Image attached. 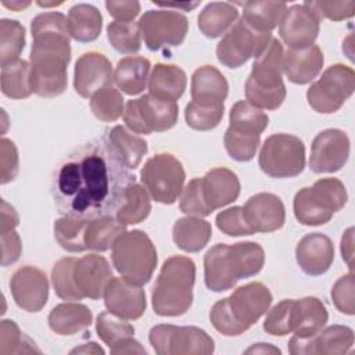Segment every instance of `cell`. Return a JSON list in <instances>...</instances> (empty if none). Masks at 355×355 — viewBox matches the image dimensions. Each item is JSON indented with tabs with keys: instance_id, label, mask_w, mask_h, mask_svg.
I'll list each match as a JSON object with an SVG mask.
<instances>
[{
	"instance_id": "1",
	"label": "cell",
	"mask_w": 355,
	"mask_h": 355,
	"mask_svg": "<svg viewBox=\"0 0 355 355\" xmlns=\"http://www.w3.org/2000/svg\"><path fill=\"white\" fill-rule=\"evenodd\" d=\"M135 175L105 137L72 151L57 168L51 194L64 216L94 219L115 216Z\"/></svg>"
},
{
	"instance_id": "2",
	"label": "cell",
	"mask_w": 355,
	"mask_h": 355,
	"mask_svg": "<svg viewBox=\"0 0 355 355\" xmlns=\"http://www.w3.org/2000/svg\"><path fill=\"white\" fill-rule=\"evenodd\" d=\"M32 90L40 97H57L67 89V68L71 61L68 18L57 11L42 12L31 24Z\"/></svg>"
},
{
	"instance_id": "3",
	"label": "cell",
	"mask_w": 355,
	"mask_h": 355,
	"mask_svg": "<svg viewBox=\"0 0 355 355\" xmlns=\"http://www.w3.org/2000/svg\"><path fill=\"white\" fill-rule=\"evenodd\" d=\"M265 262L263 248L255 241L216 244L204 255V282L215 293L233 288L239 280L255 276Z\"/></svg>"
},
{
	"instance_id": "4",
	"label": "cell",
	"mask_w": 355,
	"mask_h": 355,
	"mask_svg": "<svg viewBox=\"0 0 355 355\" xmlns=\"http://www.w3.org/2000/svg\"><path fill=\"white\" fill-rule=\"evenodd\" d=\"M196 263L189 257H169L161 266L151 293L153 309L158 316H180L193 304Z\"/></svg>"
},
{
	"instance_id": "5",
	"label": "cell",
	"mask_w": 355,
	"mask_h": 355,
	"mask_svg": "<svg viewBox=\"0 0 355 355\" xmlns=\"http://www.w3.org/2000/svg\"><path fill=\"white\" fill-rule=\"evenodd\" d=\"M283 46L272 37L265 51L255 58L245 82L247 101L259 110L279 108L287 94L283 82Z\"/></svg>"
},
{
	"instance_id": "6",
	"label": "cell",
	"mask_w": 355,
	"mask_h": 355,
	"mask_svg": "<svg viewBox=\"0 0 355 355\" xmlns=\"http://www.w3.org/2000/svg\"><path fill=\"white\" fill-rule=\"evenodd\" d=\"M269 116L247 100L237 101L229 114V128L223 143L230 158L239 162L251 161L259 146L261 133L266 129Z\"/></svg>"
},
{
	"instance_id": "7",
	"label": "cell",
	"mask_w": 355,
	"mask_h": 355,
	"mask_svg": "<svg viewBox=\"0 0 355 355\" xmlns=\"http://www.w3.org/2000/svg\"><path fill=\"white\" fill-rule=\"evenodd\" d=\"M348 194L344 183L336 178H323L312 187L297 191L293 209L297 220L305 226L327 223L347 204Z\"/></svg>"
},
{
	"instance_id": "8",
	"label": "cell",
	"mask_w": 355,
	"mask_h": 355,
	"mask_svg": "<svg viewBox=\"0 0 355 355\" xmlns=\"http://www.w3.org/2000/svg\"><path fill=\"white\" fill-rule=\"evenodd\" d=\"M111 258L116 272L139 286L150 282L158 262L155 245L141 230H130L119 236L112 245Z\"/></svg>"
},
{
	"instance_id": "9",
	"label": "cell",
	"mask_w": 355,
	"mask_h": 355,
	"mask_svg": "<svg viewBox=\"0 0 355 355\" xmlns=\"http://www.w3.org/2000/svg\"><path fill=\"white\" fill-rule=\"evenodd\" d=\"M258 164L261 171L270 178H294L305 168V146L297 136L272 135L262 144Z\"/></svg>"
},
{
	"instance_id": "10",
	"label": "cell",
	"mask_w": 355,
	"mask_h": 355,
	"mask_svg": "<svg viewBox=\"0 0 355 355\" xmlns=\"http://www.w3.org/2000/svg\"><path fill=\"white\" fill-rule=\"evenodd\" d=\"M140 179L154 201L171 205L183 190L186 172L176 157L159 153L146 161Z\"/></svg>"
},
{
	"instance_id": "11",
	"label": "cell",
	"mask_w": 355,
	"mask_h": 355,
	"mask_svg": "<svg viewBox=\"0 0 355 355\" xmlns=\"http://www.w3.org/2000/svg\"><path fill=\"white\" fill-rule=\"evenodd\" d=\"M148 341L158 355H209L215 349L211 336L196 326L157 324Z\"/></svg>"
},
{
	"instance_id": "12",
	"label": "cell",
	"mask_w": 355,
	"mask_h": 355,
	"mask_svg": "<svg viewBox=\"0 0 355 355\" xmlns=\"http://www.w3.org/2000/svg\"><path fill=\"white\" fill-rule=\"evenodd\" d=\"M355 72L344 64L329 67L306 90L308 104L320 114H333L352 96Z\"/></svg>"
},
{
	"instance_id": "13",
	"label": "cell",
	"mask_w": 355,
	"mask_h": 355,
	"mask_svg": "<svg viewBox=\"0 0 355 355\" xmlns=\"http://www.w3.org/2000/svg\"><path fill=\"white\" fill-rule=\"evenodd\" d=\"M178 112L176 101L158 98L148 93L126 103L123 121L132 132L150 135L173 128L178 122Z\"/></svg>"
},
{
	"instance_id": "14",
	"label": "cell",
	"mask_w": 355,
	"mask_h": 355,
	"mask_svg": "<svg viewBox=\"0 0 355 355\" xmlns=\"http://www.w3.org/2000/svg\"><path fill=\"white\" fill-rule=\"evenodd\" d=\"M270 40L272 32L257 31L240 18L218 43V61L227 68H239L250 58H258Z\"/></svg>"
},
{
	"instance_id": "15",
	"label": "cell",
	"mask_w": 355,
	"mask_h": 355,
	"mask_svg": "<svg viewBox=\"0 0 355 355\" xmlns=\"http://www.w3.org/2000/svg\"><path fill=\"white\" fill-rule=\"evenodd\" d=\"M139 28L148 50L180 46L187 35V18L171 10H148L139 19Z\"/></svg>"
},
{
	"instance_id": "16",
	"label": "cell",
	"mask_w": 355,
	"mask_h": 355,
	"mask_svg": "<svg viewBox=\"0 0 355 355\" xmlns=\"http://www.w3.org/2000/svg\"><path fill=\"white\" fill-rule=\"evenodd\" d=\"M349 148V137L344 130H322L315 136L311 146V171L315 173H333L340 171L348 161Z\"/></svg>"
},
{
	"instance_id": "17",
	"label": "cell",
	"mask_w": 355,
	"mask_h": 355,
	"mask_svg": "<svg viewBox=\"0 0 355 355\" xmlns=\"http://www.w3.org/2000/svg\"><path fill=\"white\" fill-rule=\"evenodd\" d=\"M320 17L306 3L287 7L279 24V33L288 49L312 46L318 37Z\"/></svg>"
},
{
	"instance_id": "18",
	"label": "cell",
	"mask_w": 355,
	"mask_h": 355,
	"mask_svg": "<svg viewBox=\"0 0 355 355\" xmlns=\"http://www.w3.org/2000/svg\"><path fill=\"white\" fill-rule=\"evenodd\" d=\"M226 304L236 322L247 331L266 313L272 304V294L263 283L252 282L237 287L226 297Z\"/></svg>"
},
{
	"instance_id": "19",
	"label": "cell",
	"mask_w": 355,
	"mask_h": 355,
	"mask_svg": "<svg viewBox=\"0 0 355 355\" xmlns=\"http://www.w3.org/2000/svg\"><path fill=\"white\" fill-rule=\"evenodd\" d=\"M354 345V331L348 326L333 324L320 330L309 338L291 337L288 351L293 355L322 354V355H343L349 352Z\"/></svg>"
},
{
	"instance_id": "20",
	"label": "cell",
	"mask_w": 355,
	"mask_h": 355,
	"mask_svg": "<svg viewBox=\"0 0 355 355\" xmlns=\"http://www.w3.org/2000/svg\"><path fill=\"white\" fill-rule=\"evenodd\" d=\"M10 290L19 308L26 312H39L49 298L47 276L36 266H22L11 276Z\"/></svg>"
},
{
	"instance_id": "21",
	"label": "cell",
	"mask_w": 355,
	"mask_h": 355,
	"mask_svg": "<svg viewBox=\"0 0 355 355\" xmlns=\"http://www.w3.org/2000/svg\"><path fill=\"white\" fill-rule=\"evenodd\" d=\"M112 65L104 54L89 51L78 58L73 71V89L80 97H92L100 89L112 85Z\"/></svg>"
},
{
	"instance_id": "22",
	"label": "cell",
	"mask_w": 355,
	"mask_h": 355,
	"mask_svg": "<svg viewBox=\"0 0 355 355\" xmlns=\"http://www.w3.org/2000/svg\"><path fill=\"white\" fill-rule=\"evenodd\" d=\"M103 297L107 311L126 320H136L146 312L144 290L125 277H112Z\"/></svg>"
},
{
	"instance_id": "23",
	"label": "cell",
	"mask_w": 355,
	"mask_h": 355,
	"mask_svg": "<svg viewBox=\"0 0 355 355\" xmlns=\"http://www.w3.org/2000/svg\"><path fill=\"white\" fill-rule=\"evenodd\" d=\"M243 215L254 233H269L280 229L286 220L283 201L272 193L251 196L244 207Z\"/></svg>"
},
{
	"instance_id": "24",
	"label": "cell",
	"mask_w": 355,
	"mask_h": 355,
	"mask_svg": "<svg viewBox=\"0 0 355 355\" xmlns=\"http://www.w3.org/2000/svg\"><path fill=\"white\" fill-rule=\"evenodd\" d=\"M108 261L97 254H89L76 261L73 280L83 298L98 300L104 295L108 282L112 279Z\"/></svg>"
},
{
	"instance_id": "25",
	"label": "cell",
	"mask_w": 355,
	"mask_h": 355,
	"mask_svg": "<svg viewBox=\"0 0 355 355\" xmlns=\"http://www.w3.org/2000/svg\"><path fill=\"white\" fill-rule=\"evenodd\" d=\"M295 259L304 273L320 276L330 269L334 261L333 241L326 234L309 233L298 241Z\"/></svg>"
},
{
	"instance_id": "26",
	"label": "cell",
	"mask_w": 355,
	"mask_h": 355,
	"mask_svg": "<svg viewBox=\"0 0 355 355\" xmlns=\"http://www.w3.org/2000/svg\"><path fill=\"white\" fill-rule=\"evenodd\" d=\"M201 194L207 208L214 212L237 200L240 194V180L227 168H214L200 178Z\"/></svg>"
},
{
	"instance_id": "27",
	"label": "cell",
	"mask_w": 355,
	"mask_h": 355,
	"mask_svg": "<svg viewBox=\"0 0 355 355\" xmlns=\"http://www.w3.org/2000/svg\"><path fill=\"white\" fill-rule=\"evenodd\" d=\"M229 85L219 69L204 65L191 76V101L204 107H225Z\"/></svg>"
},
{
	"instance_id": "28",
	"label": "cell",
	"mask_w": 355,
	"mask_h": 355,
	"mask_svg": "<svg viewBox=\"0 0 355 355\" xmlns=\"http://www.w3.org/2000/svg\"><path fill=\"white\" fill-rule=\"evenodd\" d=\"M323 64V53L316 44L298 50L287 49V51L283 53V72L290 82L297 85L312 82L322 71Z\"/></svg>"
},
{
	"instance_id": "29",
	"label": "cell",
	"mask_w": 355,
	"mask_h": 355,
	"mask_svg": "<svg viewBox=\"0 0 355 355\" xmlns=\"http://www.w3.org/2000/svg\"><path fill=\"white\" fill-rule=\"evenodd\" d=\"M92 311L78 302H64L55 305L49 313L50 329L60 336H72L92 324Z\"/></svg>"
},
{
	"instance_id": "30",
	"label": "cell",
	"mask_w": 355,
	"mask_h": 355,
	"mask_svg": "<svg viewBox=\"0 0 355 355\" xmlns=\"http://www.w3.org/2000/svg\"><path fill=\"white\" fill-rule=\"evenodd\" d=\"M187 76L184 71L173 64H155L148 78V92L158 98L176 101L186 89Z\"/></svg>"
},
{
	"instance_id": "31",
	"label": "cell",
	"mask_w": 355,
	"mask_h": 355,
	"mask_svg": "<svg viewBox=\"0 0 355 355\" xmlns=\"http://www.w3.org/2000/svg\"><path fill=\"white\" fill-rule=\"evenodd\" d=\"M212 229L209 222L200 216L179 218L172 227L173 243L186 252H198L209 241Z\"/></svg>"
},
{
	"instance_id": "32",
	"label": "cell",
	"mask_w": 355,
	"mask_h": 355,
	"mask_svg": "<svg viewBox=\"0 0 355 355\" xmlns=\"http://www.w3.org/2000/svg\"><path fill=\"white\" fill-rule=\"evenodd\" d=\"M150 61L144 57L129 55L118 61L114 71V82L118 89L129 96L139 94L144 90L150 72Z\"/></svg>"
},
{
	"instance_id": "33",
	"label": "cell",
	"mask_w": 355,
	"mask_h": 355,
	"mask_svg": "<svg viewBox=\"0 0 355 355\" xmlns=\"http://www.w3.org/2000/svg\"><path fill=\"white\" fill-rule=\"evenodd\" d=\"M68 28L71 37L80 43L96 40L103 28V17L97 7L79 3L71 7L68 12Z\"/></svg>"
},
{
	"instance_id": "34",
	"label": "cell",
	"mask_w": 355,
	"mask_h": 355,
	"mask_svg": "<svg viewBox=\"0 0 355 355\" xmlns=\"http://www.w3.org/2000/svg\"><path fill=\"white\" fill-rule=\"evenodd\" d=\"M105 139L128 169H136L148 150L146 140L130 133L121 125L107 130Z\"/></svg>"
},
{
	"instance_id": "35",
	"label": "cell",
	"mask_w": 355,
	"mask_h": 355,
	"mask_svg": "<svg viewBox=\"0 0 355 355\" xmlns=\"http://www.w3.org/2000/svg\"><path fill=\"white\" fill-rule=\"evenodd\" d=\"M239 17L237 8L232 3L212 1L207 4L198 15V29L209 39L219 37L233 26Z\"/></svg>"
},
{
	"instance_id": "36",
	"label": "cell",
	"mask_w": 355,
	"mask_h": 355,
	"mask_svg": "<svg viewBox=\"0 0 355 355\" xmlns=\"http://www.w3.org/2000/svg\"><path fill=\"white\" fill-rule=\"evenodd\" d=\"M126 232L125 225L116 219V216H100L89 219L85 243L87 250L107 251L112 248L114 243Z\"/></svg>"
},
{
	"instance_id": "37",
	"label": "cell",
	"mask_w": 355,
	"mask_h": 355,
	"mask_svg": "<svg viewBox=\"0 0 355 355\" xmlns=\"http://www.w3.org/2000/svg\"><path fill=\"white\" fill-rule=\"evenodd\" d=\"M329 319L324 304L316 297L297 300V322L294 336L309 338L319 333Z\"/></svg>"
},
{
	"instance_id": "38",
	"label": "cell",
	"mask_w": 355,
	"mask_h": 355,
	"mask_svg": "<svg viewBox=\"0 0 355 355\" xmlns=\"http://www.w3.org/2000/svg\"><path fill=\"white\" fill-rule=\"evenodd\" d=\"M287 10L284 1H247L243 4V19L257 31L272 32Z\"/></svg>"
},
{
	"instance_id": "39",
	"label": "cell",
	"mask_w": 355,
	"mask_h": 355,
	"mask_svg": "<svg viewBox=\"0 0 355 355\" xmlns=\"http://www.w3.org/2000/svg\"><path fill=\"white\" fill-rule=\"evenodd\" d=\"M1 92L4 96L15 100L29 97L32 90L31 64L25 60H17L1 67Z\"/></svg>"
},
{
	"instance_id": "40",
	"label": "cell",
	"mask_w": 355,
	"mask_h": 355,
	"mask_svg": "<svg viewBox=\"0 0 355 355\" xmlns=\"http://www.w3.org/2000/svg\"><path fill=\"white\" fill-rule=\"evenodd\" d=\"M151 211L150 194L141 184L133 183L128 187L123 202L116 211L115 216L119 222L126 225H136L143 222Z\"/></svg>"
},
{
	"instance_id": "41",
	"label": "cell",
	"mask_w": 355,
	"mask_h": 355,
	"mask_svg": "<svg viewBox=\"0 0 355 355\" xmlns=\"http://www.w3.org/2000/svg\"><path fill=\"white\" fill-rule=\"evenodd\" d=\"M89 219L62 216L54 222V237L57 243L69 252H82L86 248L85 234Z\"/></svg>"
},
{
	"instance_id": "42",
	"label": "cell",
	"mask_w": 355,
	"mask_h": 355,
	"mask_svg": "<svg viewBox=\"0 0 355 355\" xmlns=\"http://www.w3.org/2000/svg\"><path fill=\"white\" fill-rule=\"evenodd\" d=\"M25 46V28L15 19L0 21V64L7 65L19 60Z\"/></svg>"
},
{
	"instance_id": "43",
	"label": "cell",
	"mask_w": 355,
	"mask_h": 355,
	"mask_svg": "<svg viewBox=\"0 0 355 355\" xmlns=\"http://www.w3.org/2000/svg\"><path fill=\"white\" fill-rule=\"evenodd\" d=\"M107 37L111 46L122 54H135L141 47V32L137 22L114 21L107 26Z\"/></svg>"
},
{
	"instance_id": "44",
	"label": "cell",
	"mask_w": 355,
	"mask_h": 355,
	"mask_svg": "<svg viewBox=\"0 0 355 355\" xmlns=\"http://www.w3.org/2000/svg\"><path fill=\"white\" fill-rule=\"evenodd\" d=\"M90 110L97 119L114 122L125 111L123 97L116 87L108 85L90 97Z\"/></svg>"
},
{
	"instance_id": "45",
	"label": "cell",
	"mask_w": 355,
	"mask_h": 355,
	"mask_svg": "<svg viewBox=\"0 0 355 355\" xmlns=\"http://www.w3.org/2000/svg\"><path fill=\"white\" fill-rule=\"evenodd\" d=\"M297 300H283L276 304L263 320V330L270 336H286L295 329Z\"/></svg>"
},
{
	"instance_id": "46",
	"label": "cell",
	"mask_w": 355,
	"mask_h": 355,
	"mask_svg": "<svg viewBox=\"0 0 355 355\" xmlns=\"http://www.w3.org/2000/svg\"><path fill=\"white\" fill-rule=\"evenodd\" d=\"M96 331L103 343L110 348L125 338L135 336V327L126 319L105 311L98 313L96 319Z\"/></svg>"
},
{
	"instance_id": "47",
	"label": "cell",
	"mask_w": 355,
	"mask_h": 355,
	"mask_svg": "<svg viewBox=\"0 0 355 355\" xmlns=\"http://www.w3.org/2000/svg\"><path fill=\"white\" fill-rule=\"evenodd\" d=\"M76 261L78 259L73 257H67L57 261L55 265L53 266L51 282H53L55 294L61 300H67V301L83 300L73 280V268Z\"/></svg>"
},
{
	"instance_id": "48",
	"label": "cell",
	"mask_w": 355,
	"mask_h": 355,
	"mask_svg": "<svg viewBox=\"0 0 355 355\" xmlns=\"http://www.w3.org/2000/svg\"><path fill=\"white\" fill-rule=\"evenodd\" d=\"M40 354L35 343L25 336L18 324L11 319H4L0 323V355L12 354Z\"/></svg>"
},
{
	"instance_id": "49",
	"label": "cell",
	"mask_w": 355,
	"mask_h": 355,
	"mask_svg": "<svg viewBox=\"0 0 355 355\" xmlns=\"http://www.w3.org/2000/svg\"><path fill=\"white\" fill-rule=\"evenodd\" d=\"M225 107H204L190 101L184 110L186 123L200 132L211 130L219 125L223 118Z\"/></svg>"
},
{
	"instance_id": "50",
	"label": "cell",
	"mask_w": 355,
	"mask_h": 355,
	"mask_svg": "<svg viewBox=\"0 0 355 355\" xmlns=\"http://www.w3.org/2000/svg\"><path fill=\"white\" fill-rule=\"evenodd\" d=\"M218 229L232 237L236 236H248L254 234V230L248 226L243 215V207H232L225 211H220L216 215Z\"/></svg>"
},
{
	"instance_id": "51",
	"label": "cell",
	"mask_w": 355,
	"mask_h": 355,
	"mask_svg": "<svg viewBox=\"0 0 355 355\" xmlns=\"http://www.w3.org/2000/svg\"><path fill=\"white\" fill-rule=\"evenodd\" d=\"M180 197V211L187 216H208L212 212L207 208L200 186V178L189 182V184L182 190Z\"/></svg>"
},
{
	"instance_id": "52",
	"label": "cell",
	"mask_w": 355,
	"mask_h": 355,
	"mask_svg": "<svg viewBox=\"0 0 355 355\" xmlns=\"http://www.w3.org/2000/svg\"><path fill=\"white\" fill-rule=\"evenodd\" d=\"M354 287H355V277L354 270L341 276L331 288V300L334 306L345 315H354Z\"/></svg>"
},
{
	"instance_id": "53",
	"label": "cell",
	"mask_w": 355,
	"mask_h": 355,
	"mask_svg": "<svg viewBox=\"0 0 355 355\" xmlns=\"http://www.w3.org/2000/svg\"><path fill=\"white\" fill-rule=\"evenodd\" d=\"M209 319L212 326L223 336L233 337V336H240L245 331L230 313L226 304V298H222L214 304L209 312Z\"/></svg>"
},
{
	"instance_id": "54",
	"label": "cell",
	"mask_w": 355,
	"mask_h": 355,
	"mask_svg": "<svg viewBox=\"0 0 355 355\" xmlns=\"http://www.w3.org/2000/svg\"><path fill=\"white\" fill-rule=\"evenodd\" d=\"M318 15L322 18H327L331 21H341L351 18L355 14V1L354 0H344V1H305Z\"/></svg>"
},
{
	"instance_id": "55",
	"label": "cell",
	"mask_w": 355,
	"mask_h": 355,
	"mask_svg": "<svg viewBox=\"0 0 355 355\" xmlns=\"http://www.w3.org/2000/svg\"><path fill=\"white\" fill-rule=\"evenodd\" d=\"M18 165H19V158H18V150H17L15 144L10 139L3 137L0 140V166H1L0 182H1V184L11 182L17 176Z\"/></svg>"
},
{
	"instance_id": "56",
	"label": "cell",
	"mask_w": 355,
	"mask_h": 355,
	"mask_svg": "<svg viewBox=\"0 0 355 355\" xmlns=\"http://www.w3.org/2000/svg\"><path fill=\"white\" fill-rule=\"evenodd\" d=\"M1 266H8L18 261L22 252V243L15 230L1 233Z\"/></svg>"
},
{
	"instance_id": "57",
	"label": "cell",
	"mask_w": 355,
	"mask_h": 355,
	"mask_svg": "<svg viewBox=\"0 0 355 355\" xmlns=\"http://www.w3.org/2000/svg\"><path fill=\"white\" fill-rule=\"evenodd\" d=\"M105 8L115 21L129 22L133 21L140 12V3L139 1H105Z\"/></svg>"
},
{
	"instance_id": "58",
	"label": "cell",
	"mask_w": 355,
	"mask_h": 355,
	"mask_svg": "<svg viewBox=\"0 0 355 355\" xmlns=\"http://www.w3.org/2000/svg\"><path fill=\"white\" fill-rule=\"evenodd\" d=\"M19 223V218L14 207H11L7 201L1 200V222H0V234L14 230Z\"/></svg>"
},
{
	"instance_id": "59",
	"label": "cell",
	"mask_w": 355,
	"mask_h": 355,
	"mask_svg": "<svg viewBox=\"0 0 355 355\" xmlns=\"http://www.w3.org/2000/svg\"><path fill=\"white\" fill-rule=\"evenodd\" d=\"M110 352L114 355H123V354H147V351L144 349V347H141V344L135 340L133 337L125 338L121 343L115 344L114 347L110 348Z\"/></svg>"
},
{
	"instance_id": "60",
	"label": "cell",
	"mask_w": 355,
	"mask_h": 355,
	"mask_svg": "<svg viewBox=\"0 0 355 355\" xmlns=\"http://www.w3.org/2000/svg\"><path fill=\"white\" fill-rule=\"evenodd\" d=\"M341 255L343 259L347 262L349 270H352L354 263V227H349L345 230L343 239H341Z\"/></svg>"
},
{
	"instance_id": "61",
	"label": "cell",
	"mask_w": 355,
	"mask_h": 355,
	"mask_svg": "<svg viewBox=\"0 0 355 355\" xmlns=\"http://www.w3.org/2000/svg\"><path fill=\"white\" fill-rule=\"evenodd\" d=\"M245 354H282V351L277 347H273L272 344H265V343H258L251 345L244 351Z\"/></svg>"
},
{
	"instance_id": "62",
	"label": "cell",
	"mask_w": 355,
	"mask_h": 355,
	"mask_svg": "<svg viewBox=\"0 0 355 355\" xmlns=\"http://www.w3.org/2000/svg\"><path fill=\"white\" fill-rule=\"evenodd\" d=\"M71 354H100L103 355L104 354V349L101 347H98L96 343H86L80 347H76L71 351Z\"/></svg>"
},
{
	"instance_id": "63",
	"label": "cell",
	"mask_w": 355,
	"mask_h": 355,
	"mask_svg": "<svg viewBox=\"0 0 355 355\" xmlns=\"http://www.w3.org/2000/svg\"><path fill=\"white\" fill-rule=\"evenodd\" d=\"M1 3H3L4 7L11 8L14 11H22L24 8L31 6V1H7V0H3Z\"/></svg>"
},
{
	"instance_id": "64",
	"label": "cell",
	"mask_w": 355,
	"mask_h": 355,
	"mask_svg": "<svg viewBox=\"0 0 355 355\" xmlns=\"http://www.w3.org/2000/svg\"><path fill=\"white\" fill-rule=\"evenodd\" d=\"M198 4H200V3L197 1V3H187V4H180V3H179V4H168V3L165 4V3H158L157 6H159V7H166V8H168V7H175V8H183V10H187V11H189V10L194 8V7H197Z\"/></svg>"
}]
</instances>
